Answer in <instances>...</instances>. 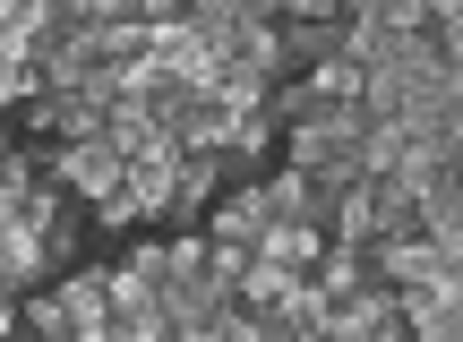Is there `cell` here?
Segmentation results:
<instances>
[{
	"label": "cell",
	"mask_w": 463,
	"mask_h": 342,
	"mask_svg": "<svg viewBox=\"0 0 463 342\" xmlns=\"http://www.w3.org/2000/svg\"><path fill=\"white\" fill-rule=\"evenodd\" d=\"M283 163L292 171H309L317 189H352V180H361V120H300V129H283Z\"/></svg>",
	"instance_id": "6da1fadb"
},
{
	"label": "cell",
	"mask_w": 463,
	"mask_h": 342,
	"mask_svg": "<svg viewBox=\"0 0 463 342\" xmlns=\"http://www.w3.org/2000/svg\"><path fill=\"white\" fill-rule=\"evenodd\" d=\"M438 274H463V240H430V231L369 240V282H386V291H412V282H438Z\"/></svg>",
	"instance_id": "7a4b0ae2"
},
{
	"label": "cell",
	"mask_w": 463,
	"mask_h": 342,
	"mask_svg": "<svg viewBox=\"0 0 463 342\" xmlns=\"http://www.w3.org/2000/svg\"><path fill=\"white\" fill-rule=\"evenodd\" d=\"M395 317H403V342H455V326H463V274H438V282L395 291Z\"/></svg>",
	"instance_id": "3957f363"
},
{
	"label": "cell",
	"mask_w": 463,
	"mask_h": 342,
	"mask_svg": "<svg viewBox=\"0 0 463 342\" xmlns=\"http://www.w3.org/2000/svg\"><path fill=\"white\" fill-rule=\"evenodd\" d=\"M317 326L335 342H403V317H395V291H386V282H361L352 300H326Z\"/></svg>",
	"instance_id": "277c9868"
},
{
	"label": "cell",
	"mask_w": 463,
	"mask_h": 342,
	"mask_svg": "<svg viewBox=\"0 0 463 342\" xmlns=\"http://www.w3.org/2000/svg\"><path fill=\"white\" fill-rule=\"evenodd\" d=\"M172 171H181V146H172V137H155L146 154H129V163H120V197H129L146 223H164V206H172Z\"/></svg>",
	"instance_id": "5b68a950"
},
{
	"label": "cell",
	"mask_w": 463,
	"mask_h": 342,
	"mask_svg": "<svg viewBox=\"0 0 463 342\" xmlns=\"http://www.w3.org/2000/svg\"><path fill=\"white\" fill-rule=\"evenodd\" d=\"M52 300H61V317H69V342H112V309H103V265H69V274L52 282Z\"/></svg>",
	"instance_id": "8992f818"
},
{
	"label": "cell",
	"mask_w": 463,
	"mask_h": 342,
	"mask_svg": "<svg viewBox=\"0 0 463 342\" xmlns=\"http://www.w3.org/2000/svg\"><path fill=\"white\" fill-rule=\"evenodd\" d=\"M78 223V214H69ZM61 274V257H52V231H26V223H0V282L9 291H34V282Z\"/></svg>",
	"instance_id": "52a82bcc"
},
{
	"label": "cell",
	"mask_w": 463,
	"mask_h": 342,
	"mask_svg": "<svg viewBox=\"0 0 463 342\" xmlns=\"http://www.w3.org/2000/svg\"><path fill=\"white\" fill-rule=\"evenodd\" d=\"M317 248H326V231H317V223H292V214H266V223H258V240H249V257L283 265V274H309V265H317Z\"/></svg>",
	"instance_id": "ba28073f"
},
{
	"label": "cell",
	"mask_w": 463,
	"mask_h": 342,
	"mask_svg": "<svg viewBox=\"0 0 463 342\" xmlns=\"http://www.w3.org/2000/svg\"><path fill=\"white\" fill-rule=\"evenodd\" d=\"M258 223H266V189H258V180H223V189H215V206H206V240H258Z\"/></svg>",
	"instance_id": "9c48e42d"
},
{
	"label": "cell",
	"mask_w": 463,
	"mask_h": 342,
	"mask_svg": "<svg viewBox=\"0 0 463 342\" xmlns=\"http://www.w3.org/2000/svg\"><path fill=\"white\" fill-rule=\"evenodd\" d=\"M275 34H283V78H300V69L344 51V17H292V26H275Z\"/></svg>",
	"instance_id": "30bf717a"
},
{
	"label": "cell",
	"mask_w": 463,
	"mask_h": 342,
	"mask_svg": "<svg viewBox=\"0 0 463 342\" xmlns=\"http://www.w3.org/2000/svg\"><path fill=\"white\" fill-rule=\"evenodd\" d=\"M309 282H317V300H352V291L369 282V248L326 240V248H317V265H309Z\"/></svg>",
	"instance_id": "8fae6325"
},
{
	"label": "cell",
	"mask_w": 463,
	"mask_h": 342,
	"mask_svg": "<svg viewBox=\"0 0 463 342\" xmlns=\"http://www.w3.org/2000/svg\"><path fill=\"white\" fill-rule=\"evenodd\" d=\"M300 86H309L317 103H335V112H352V103H361V69H352L344 51H335V60H317V69H300Z\"/></svg>",
	"instance_id": "7c38bea8"
},
{
	"label": "cell",
	"mask_w": 463,
	"mask_h": 342,
	"mask_svg": "<svg viewBox=\"0 0 463 342\" xmlns=\"http://www.w3.org/2000/svg\"><path fill=\"white\" fill-rule=\"evenodd\" d=\"M283 282H292L283 265L249 257V265H241V282H232V309H275V300H283Z\"/></svg>",
	"instance_id": "4fadbf2b"
},
{
	"label": "cell",
	"mask_w": 463,
	"mask_h": 342,
	"mask_svg": "<svg viewBox=\"0 0 463 342\" xmlns=\"http://www.w3.org/2000/svg\"><path fill=\"white\" fill-rule=\"evenodd\" d=\"M95 223H103V231H129V223H146V214H137V206H129V197H120V189H112V197H103V206H95Z\"/></svg>",
	"instance_id": "5bb4252c"
},
{
	"label": "cell",
	"mask_w": 463,
	"mask_h": 342,
	"mask_svg": "<svg viewBox=\"0 0 463 342\" xmlns=\"http://www.w3.org/2000/svg\"><path fill=\"white\" fill-rule=\"evenodd\" d=\"M129 274H146V282H164V240H137V248H129Z\"/></svg>",
	"instance_id": "9a60e30c"
},
{
	"label": "cell",
	"mask_w": 463,
	"mask_h": 342,
	"mask_svg": "<svg viewBox=\"0 0 463 342\" xmlns=\"http://www.w3.org/2000/svg\"><path fill=\"white\" fill-rule=\"evenodd\" d=\"M9 334H17V291L0 282V342H9Z\"/></svg>",
	"instance_id": "2e32d148"
},
{
	"label": "cell",
	"mask_w": 463,
	"mask_h": 342,
	"mask_svg": "<svg viewBox=\"0 0 463 342\" xmlns=\"http://www.w3.org/2000/svg\"><path fill=\"white\" fill-rule=\"evenodd\" d=\"M335 17H378V0H335Z\"/></svg>",
	"instance_id": "e0dca14e"
},
{
	"label": "cell",
	"mask_w": 463,
	"mask_h": 342,
	"mask_svg": "<svg viewBox=\"0 0 463 342\" xmlns=\"http://www.w3.org/2000/svg\"><path fill=\"white\" fill-rule=\"evenodd\" d=\"M292 342H335V334H326V326H300V334H292Z\"/></svg>",
	"instance_id": "ac0fdd59"
},
{
	"label": "cell",
	"mask_w": 463,
	"mask_h": 342,
	"mask_svg": "<svg viewBox=\"0 0 463 342\" xmlns=\"http://www.w3.org/2000/svg\"><path fill=\"white\" fill-rule=\"evenodd\" d=\"M9 342H34V334H9Z\"/></svg>",
	"instance_id": "d6986e66"
}]
</instances>
